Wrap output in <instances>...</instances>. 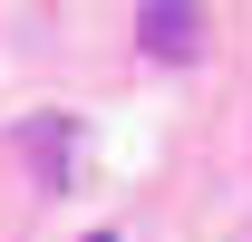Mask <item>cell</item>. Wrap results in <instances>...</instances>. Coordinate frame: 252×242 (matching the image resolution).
I'll use <instances>...</instances> for the list:
<instances>
[{"label":"cell","instance_id":"1","mask_svg":"<svg viewBox=\"0 0 252 242\" xmlns=\"http://www.w3.org/2000/svg\"><path fill=\"white\" fill-rule=\"evenodd\" d=\"M136 49L156 68H194L204 59V0H146L136 10Z\"/></svg>","mask_w":252,"mask_h":242},{"label":"cell","instance_id":"2","mask_svg":"<svg viewBox=\"0 0 252 242\" xmlns=\"http://www.w3.org/2000/svg\"><path fill=\"white\" fill-rule=\"evenodd\" d=\"M68 136H78V117H68V107L30 117V175H39V194H68Z\"/></svg>","mask_w":252,"mask_h":242},{"label":"cell","instance_id":"3","mask_svg":"<svg viewBox=\"0 0 252 242\" xmlns=\"http://www.w3.org/2000/svg\"><path fill=\"white\" fill-rule=\"evenodd\" d=\"M243 242H252V233H243Z\"/></svg>","mask_w":252,"mask_h":242}]
</instances>
